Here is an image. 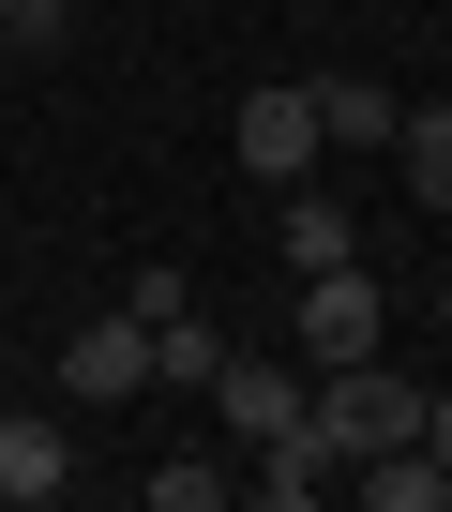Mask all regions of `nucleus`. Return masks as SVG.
I'll return each mask as SVG.
<instances>
[{
  "label": "nucleus",
  "mask_w": 452,
  "mask_h": 512,
  "mask_svg": "<svg viewBox=\"0 0 452 512\" xmlns=\"http://www.w3.org/2000/svg\"><path fill=\"white\" fill-rule=\"evenodd\" d=\"M61 16H76V0H0V46H31V61H46V46H61Z\"/></svg>",
  "instance_id": "nucleus-13"
},
{
  "label": "nucleus",
  "mask_w": 452,
  "mask_h": 512,
  "mask_svg": "<svg viewBox=\"0 0 452 512\" xmlns=\"http://www.w3.org/2000/svg\"><path fill=\"white\" fill-rule=\"evenodd\" d=\"M211 362H226V332L181 302V317H151V392H211Z\"/></svg>",
  "instance_id": "nucleus-11"
},
{
  "label": "nucleus",
  "mask_w": 452,
  "mask_h": 512,
  "mask_svg": "<svg viewBox=\"0 0 452 512\" xmlns=\"http://www.w3.org/2000/svg\"><path fill=\"white\" fill-rule=\"evenodd\" d=\"M61 482H76V437L46 407H16V422H0V512H46Z\"/></svg>",
  "instance_id": "nucleus-6"
},
{
  "label": "nucleus",
  "mask_w": 452,
  "mask_h": 512,
  "mask_svg": "<svg viewBox=\"0 0 452 512\" xmlns=\"http://www.w3.org/2000/svg\"><path fill=\"white\" fill-rule=\"evenodd\" d=\"M302 91H317V136L332 151H392V121H407L392 76H302Z\"/></svg>",
  "instance_id": "nucleus-8"
},
{
  "label": "nucleus",
  "mask_w": 452,
  "mask_h": 512,
  "mask_svg": "<svg viewBox=\"0 0 452 512\" xmlns=\"http://www.w3.org/2000/svg\"><path fill=\"white\" fill-rule=\"evenodd\" d=\"M226 497H242L226 452H151V512H226Z\"/></svg>",
  "instance_id": "nucleus-12"
},
{
  "label": "nucleus",
  "mask_w": 452,
  "mask_h": 512,
  "mask_svg": "<svg viewBox=\"0 0 452 512\" xmlns=\"http://www.w3.org/2000/svg\"><path fill=\"white\" fill-rule=\"evenodd\" d=\"M347 497H362V512H437L452 482H437V452L407 437V452H362V467H347Z\"/></svg>",
  "instance_id": "nucleus-9"
},
{
  "label": "nucleus",
  "mask_w": 452,
  "mask_h": 512,
  "mask_svg": "<svg viewBox=\"0 0 452 512\" xmlns=\"http://www.w3.org/2000/svg\"><path fill=\"white\" fill-rule=\"evenodd\" d=\"M392 181H407L422 211H452V106H407V121H392Z\"/></svg>",
  "instance_id": "nucleus-10"
},
{
  "label": "nucleus",
  "mask_w": 452,
  "mask_h": 512,
  "mask_svg": "<svg viewBox=\"0 0 452 512\" xmlns=\"http://www.w3.org/2000/svg\"><path fill=\"white\" fill-rule=\"evenodd\" d=\"M226 151H242V181H272V196H287V181H317V151H332V136H317V91H302V76L242 91V121H226Z\"/></svg>",
  "instance_id": "nucleus-4"
},
{
  "label": "nucleus",
  "mask_w": 452,
  "mask_h": 512,
  "mask_svg": "<svg viewBox=\"0 0 452 512\" xmlns=\"http://www.w3.org/2000/svg\"><path fill=\"white\" fill-rule=\"evenodd\" d=\"M422 452H437V482H452V392H422ZM452 512V497H437Z\"/></svg>",
  "instance_id": "nucleus-14"
},
{
  "label": "nucleus",
  "mask_w": 452,
  "mask_h": 512,
  "mask_svg": "<svg viewBox=\"0 0 452 512\" xmlns=\"http://www.w3.org/2000/svg\"><path fill=\"white\" fill-rule=\"evenodd\" d=\"M302 302H287V347L302 362H362V347H392V302H377V272L362 256H332V272H287Z\"/></svg>",
  "instance_id": "nucleus-1"
},
{
  "label": "nucleus",
  "mask_w": 452,
  "mask_h": 512,
  "mask_svg": "<svg viewBox=\"0 0 452 512\" xmlns=\"http://www.w3.org/2000/svg\"><path fill=\"white\" fill-rule=\"evenodd\" d=\"M302 407H317V362H302V347H226V362H211V422L242 437V452L287 437Z\"/></svg>",
  "instance_id": "nucleus-2"
},
{
  "label": "nucleus",
  "mask_w": 452,
  "mask_h": 512,
  "mask_svg": "<svg viewBox=\"0 0 452 512\" xmlns=\"http://www.w3.org/2000/svg\"><path fill=\"white\" fill-rule=\"evenodd\" d=\"M437 302H452V211H437Z\"/></svg>",
  "instance_id": "nucleus-15"
},
{
  "label": "nucleus",
  "mask_w": 452,
  "mask_h": 512,
  "mask_svg": "<svg viewBox=\"0 0 452 512\" xmlns=\"http://www.w3.org/2000/svg\"><path fill=\"white\" fill-rule=\"evenodd\" d=\"M272 256H287V272H332V256H362V211H347V196H317V181H287Z\"/></svg>",
  "instance_id": "nucleus-7"
},
{
  "label": "nucleus",
  "mask_w": 452,
  "mask_h": 512,
  "mask_svg": "<svg viewBox=\"0 0 452 512\" xmlns=\"http://www.w3.org/2000/svg\"><path fill=\"white\" fill-rule=\"evenodd\" d=\"M46 377H61V407H136V392H151V317H136V302H106V317H76Z\"/></svg>",
  "instance_id": "nucleus-3"
},
{
  "label": "nucleus",
  "mask_w": 452,
  "mask_h": 512,
  "mask_svg": "<svg viewBox=\"0 0 452 512\" xmlns=\"http://www.w3.org/2000/svg\"><path fill=\"white\" fill-rule=\"evenodd\" d=\"M332 482H347V452H332V422H317V407H302L287 437H257V467H242V497H257V512H302V497H332Z\"/></svg>",
  "instance_id": "nucleus-5"
}]
</instances>
